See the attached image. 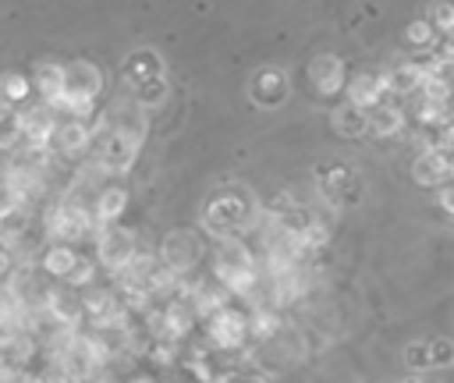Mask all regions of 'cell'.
Instances as JSON below:
<instances>
[{
    "label": "cell",
    "instance_id": "obj_35",
    "mask_svg": "<svg viewBox=\"0 0 454 383\" xmlns=\"http://www.w3.org/2000/svg\"><path fill=\"white\" fill-rule=\"evenodd\" d=\"M404 383H436V379H404Z\"/></svg>",
    "mask_w": 454,
    "mask_h": 383
},
{
    "label": "cell",
    "instance_id": "obj_11",
    "mask_svg": "<svg viewBox=\"0 0 454 383\" xmlns=\"http://www.w3.org/2000/svg\"><path fill=\"white\" fill-rule=\"evenodd\" d=\"M53 124H57L53 106L39 103V106H28V110L18 117V135L25 138V145H28V149H46Z\"/></svg>",
    "mask_w": 454,
    "mask_h": 383
},
{
    "label": "cell",
    "instance_id": "obj_6",
    "mask_svg": "<svg viewBox=\"0 0 454 383\" xmlns=\"http://www.w3.org/2000/svg\"><path fill=\"white\" fill-rule=\"evenodd\" d=\"M43 316L50 319V326H64V330H78V323L85 319L82 309V294L67 284H53L43 291Z\"/></svg>",
    "mask_w": 454,
    "mask_h": 383
},
{
    "label": "cell",
    "instance_id": "obj_15",
    "mask_svg": "<svg viewBox=\"0 0 454 383\" xmlns=\"http://www.w3.org/2000/svg\"><path fill=\"white\" fill-rule=\"evenodd\" d=\"M252 99L262 103V106L284 103V99H287V78H284L280 71H273V67L259 71V74L252 78Z\"/></svg>",
    "mask_w": 454,
    "mask_h": 383
},
{
    "label": "cell",
    "instance_id": "obj_2",
    "mask_svg": "<svg viewBox=\"0 0 454 383\" xmlns=\"http://www.w3.org/2000/svg\"><path fill=\"white\" fill-rule=\"evenodd\" d=\"M99 89H103L99 67L89 64V60H74V64L64 67V89H60L57 106H67L71 117H85V113L92 110Z\"/></svg>",
    "mask_w": 454,
    "mask_h": 383
},
{
    "label": "cell",
    "instance_id": "obj_34",
    "mask_svg": "<svg viewBox=\"0 0 454 383\" xmlns=\"http://www.w3.org/2000/svg\"><path fill=\"white\" fill-rule=\"evenodd\" d=\"M18 383H46V379H43V376H35V372H21V376H18Z\"/></svg>",
    "mask_w": 454,
    "mask_h": 383
},
{
    "label": "cell",
    "instance_id": "obj_10",
    "mask_svg": "<svg viewBox=\"0 0 454 383\" xmlns=\"http://www.w3.org/2000/svg\"><path fill=\"white\" fill-rule=\"evenodd\" d=\"M89 145H92V128H89L82 117H64V121H57L53 131H50V142H46V149H53V152H60V156H78V152H85Z\"/></svg>",
    "mask_w": 454,
    "mask_h": 383
},
{
    "label": "cell",
    "instance_id": "obj_26",
    "mask_svg": "<svg viewBox=\"0 0 454 383\" xmlns=\"http://www.w3.org/2000/svg\"><path fill=\"white\" fill-rule=\"evenodd\" d=\"M404 35H408V43H411V46H419V50H422V46H426V50H433V46H436V28H433L429 21H422V18H419V21H411Z\"/></svg>",
    "mask_w": 454,
    "mask_h": 383
},
{
    "label": "cell",
    "instance_id": "obj_12",
    "mask_svg": "<svg viewBox=\"0 0 454 383\" xmlns=\"http://www.w3.org/2000/svg\"><path fill=\"white\" fill-rule=\"evenodd\" d=\"M124 209H128V192H124L121 184H106V188H99L96 199H92V223H96V227H110V223L121 220Z\"/></svg>",
    "mask_w": 454,
    "mask_h": 383
},
{
    "label": "cell",
    "instance_id": "obj_19",
    "mask_svg": "<svg viewBox=\"0 0 454 383\" xmlns=\"http://www.w3.org/2000/svg\"><path fill=\"white\" fill-rule=\"evenodd\" d=\"M160 57L153 53V50H135L128 60H124V78L131 82V85H142V82H149V78H160Z\"/></svg>",
    "mask_w": 454,
    "mask_h": 383
},
{
    "label": "cell",
    "instance_id": "obj_20",
    "mask_svg": "<svg viewBox=\"0 0 454 383\" xmlns=\"http://www.w3.org/2000/svg\"><path fill=\"white\" fill-rule=\"evenodd\" d=\"M74 259H78V252L71 248V245H60V241H50L46 248H43V255H39V262H43V273H50V277H67V270L74 266Z\"/></svg>",
    "mask_w": 454,
    "mask_h": 383
},
{
    "label": "cell",
    "instance_id": "obj_21",
    "mask_svg": "<svg viewBox=\"0 0 454 383\" xmlns=\"http://www.w3.org/2000/svg\"><path fill=\"white\" fill-rule=\"evenodd\" d=\"M35 89H39L46 106H57L60 89H64V67L60 64H39L35 67Z\"/></svg>",
    "mask_w": 454,
    "mask_h": 383
},
{
    "label": "cell",
    "instance_id": "obj_1",
    "mask_svg": "<svg viewBox=\"0 0 454 383\" xmlns=\"http://www.w3.org/2000/svg\"><path fill=\"white\" fill-rule=\"evenodd\" d=\"M213 277L227 294L238 298H255L259 287V262L252 248L241 238H220L216 255H213Z\"/></svg>",
    "mask_w": 454,
    "mask_h": 383
},
{
    "label": "cell",
    "instance_id": "obj_16",
    "mask_svg": "<svg viewBox=\"0 0 454 383\" xmlns=\"http://www.w3.org/2000/svg\"><path fill=\"white\" fill-rule=\"evenodd\" d=\"M387 96V89H383V74L376 71V74H358V78H351L348 82V103H355V106H362V110H369V106H376L380 99Z\"/></svg>",
    "mask_w": 454,
    "mask_h": 383
},
{
    "label": "cell",
    "instance_id": "obj_28",
    "mask_svg": "<svg viewBox=\"0 0 454 383\" xmlns=\"http://www.w3.org/2000/svg\"><path fill=\"white\" fill-rule=\"evenodd\" d=\"M0 92H4V99H25L28 78H25V74H4V78H0Z\"/></svg>",
    "mask_w": 454,
    "mask_h": 383
},
{
    "label": "cell",
    "instance_id": "obj_9",
    "mask_svg": "<svg viewBox=\"0 0 454 383\" xmlns=\"http://www.w3.org/2000/svg\"><path fill=\"white\" fill-rule=\"evenodd\" d=\"M156 259H160L170 273L184 277L192 266H199V259H202V245H199V238H195L192 231H170V234L163 238Z\"/></svg>",
    "mask_w": 454,
    "mask_h": 383
},
{
    "label": "cell",
    "instance_id": "obj_33",
    "mask_svg": "<svg viewBox=\"0 0 454 383\" xmlns=\"http://www.w3.org/2000/svg\"><path fill=\"white\" fill-rule=\"evenodd\" d=\"M440 206H443L447 213H454V184H447V188L440 192Z\"/></svg>",
    "mask_w": 454,
    "mask_h": 383
},
{
    "label": "cell",
    "instance_id": "obj_14",
    "mask_svg": "<svg viewBox=\"0 0 454 383\" xmlns=\"http://www.w3.org/2000/svg\"><path fill=\"white\" fill-rule=\"evenodd\" d=\"M411 177H415L419 184H426V188L443 184V181L450 177V170H447V149L419 152V156H415V163H411Z\"/></svg>",
    "mask_w": 454,
    "mask_h": 383
},
{
    "label": "cell",
    "instance_id": "obj_13",
    "mask_svg": "<svg viewBox=\"0 0 454 383\" xmlns=\"http://www.w3.org/2000/svg\"><path fill=\"white\" fill-rule=\"evenodd\" d=\"M309 82L316 92L330 96V92H340L344 85V60L340 57H316L309 64Z\"/></svg>",
    "mask_w": 454,
    "mask_h": 383
},
{
    "label": "cell",
    "instance_id": "obj_23",
    "mask_svg": "<svg viewBox=\"0 0 454 383\" xmlns=\"http://www.w3.org/2000/svg\"><path fill=\"white\" fill-rule=\"evenodd\" d=\"M277 330H280V312H277L273 305H262V309H255V312L248 316V337L266 340V337H273Z\"/></svg>",
    "mask_w": 454,
    "mask_h": 383
},
{
    "label": "cell",
    "instance_id": "obj_31",
    "mask_svg": "<svg viewBox=\"0 0 454 383\" xmlns=\"http://www.w3.org/2000/svg\"><path fill=\"white\" fill-rule=\"evenodd\" d=\"M429 25L433 28H443V32H454V4H436Z\"/></svg>",
    "mask_w": 454,
    "mask_h": 383
},
{
    "label": "cell",
    "instance_id": "obj_36",
    "mask_svg": "<svg viewBox=\"0 0 454 383\" xmlns=\"http://www.w3.org/2000/svg\"><path fill=\"white\" fill-rule=\"evenodd\" d=\"M96 383H106V379H96Z\"/></svg>",
    "mask_w": 454,
    "mask_h": 383
},
{
    "label": "cell",
    "instance_id": "obj_3",
    "mask_svg": "<svg viewBox=\"0 0 454 383\" xmlns=\"http://www.w3.org/2000/svg\"><path fill=\"white\" fill-rule=\"evenodd\" d=\"M248 213H252L248 199H245L238 188H223V192H216V195L206 202L202 223H206V231L216 234V238H234V234L245 227Z\"/></svg>",
    "mask_w": 454,
    "mask_h": 383
},
{
    "label": "cell",
    "instance_id": "obj_29",
    "mask_svg": "<svg viewBox=\"0 0 454 383\" xmlns=\"http://www.w3.org/2000/svg\"><path fill=\"white\" fill-rule=\"evenodd\" d=\"M429 365H450L454 362V344L450 340H429Z\"/></svg>",
    "mask_w": 454,
    "mask_h": 383
},
{
    "label": "cell",
    "instance_id": "obj_17",
    "mask_svg": "<svg viewBox=\"0 0 454 383\" xmlns=\"http://www.w3.org/2000/svg\"><path fill=\"white\" fill-rule=\"evenodd\" d=\"M380 74H383V89L387 92H397V96H411L426 82V74H422L419 64H397L394 71H380Z\"/></svg>",
    "mask_w": 454,
    "mask_h": 383
},
{
    "label": "cell",
    "instance_id": "obj_18",
    "mask_svg": "<svg viewBox=\"0 0 454 383\" xmlns=\"http://www.w3.org/2000/svg\"><path fill=\"white\" fill-rule=\"evenodd\" d=\"M365 124L372 135H397L404 128V110H397L390 103H376L365 110Z\"/></svg>",
    "mask_w": 454,
    "mask_h": 383
},
{
    "label": "cell",
    "instance_id": "obj_7",
    "mask_svg": "<svg viewBox=\"0 0 454 383\" xmlns=\"http://www.w3.org/2000/svg\"><path fill=\"white\" fill-rule=\"evenodd\" d=\"M206 333H209L216 351H241L245 340H248V316L231 309V305H223L220 312H213L206 319Z\"/></svg>",
    "mask_w": 454,
    "mask_h": 383
},
{
    "label": "cell",
    "instance_id": "obj_32",
    "mask_svg": "<svg viewBox=\"0 0 454 383\" xmlns=\"http://www.w3.org/2000/svg\"><path fill=\"white\" fill-rule=\"evenodd\" d=\"M404 362H408L411 369H426V365H429V348H426V344H408V348H404Z\"/></svg>",
    "mask_w": 454,
    "mask_h": 383
},
{
    "label": "cell",
    "instance_id": "obj_5",
    "mask_svg": "<svg viewBox=\"0 0 454 383\" xmlns=\"http://www.w3.org/2000/svg\"><path fill=\"white\" fill-rule=\"evenodd\" d=\"M135 255H138V248H135V234L128 227H117V223L99 227V234H96V259H99L103 270L121 273Z\"/></svg>",
    "mask_w": 454,
    "mask_h": 383
},
{
    "label": "cell",
    "instance_id": "obj_24",
    "mask_svg": "<svg viewBox=\"0 0 454 383\" xmlns=\"http://www.w3.org/2000/svg\"><path fill=\"white\" fill-rule=\"evenodd\" d=\"M163 96H167L163 74H160V78H149V82H142V85H135V106H156V103H163Z\"/></svg>",
    "mask_w": 454,
    "mask_h": 383
},
{
    "label": "cell",
    "instance_id": "obj_25",
    "mask_svg": "<svg viewBox=\"0 0 454 383\" xmlns=\"http://www.w3.org/2000/svg\"><path fill=\"white\" fill-rule=\"evenodd\" d=\"M92 277H96V266H92V259H82V255H78V259H74V266L67 270L64 284L78 291V287H89V284H92Z\"/></svg>",
    "mask_w": 454,
    "mask_h": 383
},
{
    "label": "cell",
    "instance_id": "obj_22",
    "mask_svg": "<svg viewBox=\"0 0 454 383\" xmlns=\"http://www.w3.org/2000/svg\"><path fill=\"white\" fill-rule=\"evenodd\" d=\"M330 121H333V128H337L340 135H348V138H358V135H365V131H369V124H365V110H362V106H355V103L337 106V110L330 113Z\"/></svg>",
    "mask_w": 454,
    "mask_h": 383
},
{
    "label": "cell",
    "instance_id": "obj_27",
    "mask_svg": "<svg viewBox=\"0 0 454 383\" xmlns=\"http://www.w3.org/2000/svg\"><path fill=\"white\" fill-rule=\"evenodd\" d=\"M18 209H21V199H18V195H14V188L0 177V223H7Z\"/></svg>",
    "mask_w": 454,
    "mask_h": 383
},
{
    "label": "cell",
    "instance_id": "obj_30",
    "mask_svg": "<svg viewBox=\"0 0 454 383\" xmlns=\"http://www.w3.org/2000/svg\"><path fill=\"white\" fill-rule=\"evenodd\" d=\"M18 138H21V135H18V117H0V152L14 149Z\"/></svg>",
    "mask_w": 454,
    "mask_h": 383
},
{
    "label": "cell",
    "instance_id": "obj_4",
    "mask_svg": "<svg viewBox=\"0 0 454 383\" xmlns=\"http://www.w3.org/2000/svg\"><path fill=\"white\" fill-rule=\"evenodd\" d=\"M82 309L96 330H124L128 316H131L128 305L121 301V294L110 287H92L89 294H82Z\"/></svg>",
    "mask_w": 454,
    "mask_h": 383
},
{
    "label": "cell",
    "instance_id": "obj_8",
    "mask_svg": "<svg viewBox=\"0 0 454 383\" xmlns=\"http://www.w3.org/2000/svg\"><path fill=\"white\" fill-rule=\"evenodd\" d=\"M316 177H319V195L330 202V206H348L362 195L358 188V174L344 163H323L316 167Z\"/></svg>",
    "mask_w": 454,
    "mask_h": 383
}]
</instances>
